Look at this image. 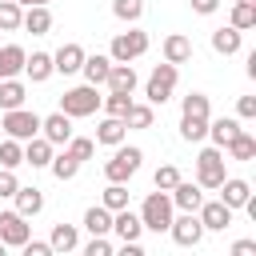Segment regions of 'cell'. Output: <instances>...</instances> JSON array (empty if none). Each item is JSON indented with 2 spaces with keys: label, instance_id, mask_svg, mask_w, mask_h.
Listing matches in <instances>:
<instances>
[{
  "label": "cell",
  "instance_id": "obj_14",
  "mask_svg": "<svg viewBox=\"0 0 256 256\" xmlns=\"http://www.w3.org/2000/svg\"><path fill=\"white\" fill-rule=\"evenodd\" d=\"M80 64H84V48H80V44H60V52L52 56V68L64 72V76L80 72Z\"/></svg>",
  "mask_w": 256,
  "mask_h": 256
},
{
  "label": "cell",
  "instance_id": "obj_42",
  "mask_svg": "<svg viewBox=\"0 0 256 256\" xmlns=\"http://www.w3.org/2000/svg\"><path fill=\"white\" fill-rule=\"evenodd\" d=\"M104 208H108V212L128 208V188H124V184H108V188H104Z\"/></svg>",
  "mask_w": 256,
  "mask_h": 256
},
{
  "label": "cell",
  "instance_id": "obj_13",
  "mask_svg": "<svg viewBox=\"0 0 256 256\" xmlns=\"http://www.w3.org/2000/svg\"><path fill=\"white\" fill-rule=\"evenodd\" d=\"M208 136H212V144L224 152V148L240 136V124H236L232 116H216V120H208Z\"/></svg>",
  "mask_w": 256,
  "mask_h": 256
},
{
  "label": "cell",
  "instance_id": "obj_32",
  "mask_svg": "<svg viewBox=\"0 0 256 256\" xmlns=\"http://www.w3.org/2000/svg\"><path fill=\"white\" fill-rule=\"evenodd\" d=\"M184 116H196V120H212V108H208V96L204 92H192V96H184Z\"/></svg>",
  "mask_w": 256,
  "mask_h": 256
},
{
  "label": "cell",
  "instance_id": "obj_46",
  "mask_svg": "<svg viewBox=\"0 0 256 256\" xmlns=\"http://www.w3.org/2000/svg\"><path fill=\"white\" fill-rule=\"evenodd\" d=\"M236 112H240V120H252L256 116V96H240L236 100Z\"/></svg>",
  "mask_w": 256,
  "mask_h": 256
},
{
  "label": "cell",
  "instance_id": "obj_10",
  "mask_svg": "<svg viewBox=\"0 0 256 256\" xmlns=\"http://www.w3.org/2000/svg\"><path fill=\"white\" fill-rule=\"evenodd\" d=\"M196 216H200L204 232H224V228L232 224V208H228V204H220V200L200 204V208H196Z\"/></svg>",
  "mask_w": 256,
  "mask_h": 256
},
{
  "label": "cell",
  "instance_id": "obj_7",
  "mask_svg": "<svg viewBox=\"0 0 256 256\" xmlns=\"http://www.w3.org/2000/svg\"><path fill=\"white\" fill-rule=\"evenodd\" d=\"M172 88H176V64H156L152 76H148L144 96H148V104H164L172 96Z\"/></svg>",
  "mask_w": 256,
  "mask_h": 256
},
{
  "label": "cell",
  "instance_id": "obj_31",
  "mask_svg": "<svg viewBox=\"0 0 256 256\" xmlns=\"http://www.w3.org/2000/svg\"><path fill=\"white\" fill-rule=\"evenodd\" d=\"M236 32H248L256 28V4H232V20H228Z\"/></svg>",
  "mask_w": 256,
  "mask_h": 256
},
{
  "label": "cell",
  "instance_id": "obj_25",
  "mask_svg": "<svg viewBox=\"0 0 256 256\" xmlns=\"http://www.w3.org/2000/svg\"><path fill=\"white\" fill-rule=\"evenodd\" d=\"M12 200H16V212H20L24 220H28V216H36V212L44 208V196H40V188H16V196H12Z\"/></svg>",
  "mask_w": 256,
  "mask_h": 256
},
{
  "label": "cell",
  "instance_id": "obj_23",
  "mask_svg": "<svg viewBox=\"0 0 256 256\" xmlns=\"http://www.w3.org/2000/svg\"><path fill=\"white\" fill-rule=\"evenodd\" d=\"M24 164H32V168H48V164H52V144H48L44 136H32L28 148H24Z\"/></svg>",
  "mask_w": 256,
  "mask_h": 256
},
{
  "label": "cell",
  "instance_id": "obj_9",
  "mask_svg": "<svg viewBox=\"0 0 256 256\" xmlns=\"http://www.w3.org/2000/svg\"><path fill=\"white\" fill-rule=\"evenodd\" d=\"M28 240H32L28 220H24L20 212H0V244H4V248H20V244H28Z\"/></svg>",
  "mask_w": 256,
  "mask_h": 256
},
{
  "label": "cell",
  "instance_id": "obj_41",
  "mask_svg": "<svg viewBox=\"0 0 256 256\" xmlns=\"http://www.w3.org/2000/svg\"><path fill=\"white\" fill-rule=\"evenodd\" d=\"M180 184V168L176 164H160L156 168V192H172Z\"/></svg>",
  "mask_w": 256,
  "mask_h": 256
},
{
  "label": "cell",
  "instance_id": "obj_51",
  "mask_svg": "<svg viewBox=\"0 0 256 256\" xmlns=\"http://www.w3.org/2000/svg\"><path fill=\"white\" fill-rule=\"evenodd\" d=\"M236 4H256V0H236Z\"/></svg>",
  "mask_w": 256,
  "mask_h": 256
},
{
  "label": "cell",
  "instance_id": "obj_43",
  "mask_svg": "<svg viewBox=\"0 0 256 256\" xmlns=\"http://www.w3.org/2000/svg\"><path fill=\"white\" fill-rule=\"evenodd\" d=\"M16 188H20V180L12 176V168H0V200L16 196Z\"/></svg>",
  "mask_w": 256,
  "mask_h": 256
},
{
  "label": "cell",
  "instance_id": "obj_3",
  "mask_svg": "<svg viewBox=\"0 0 256 256\" xmlns=\"http://www.w3.org/2000/svg\"><path fill=\"white\" fill-rule=\"evenodd\" d=\"M112 56V64H132L136 56H144L148 52V32H140V28H128V32H120V36H112V48H108Z\"/></svg>",
  "mask_w": 256,
  "mask_h": 256
},
{
  "label": "cell",
  "instance_id": "obj_22",
  "mask_svg": "<svg viewBox=\"0 0 256 256\" xmlns=\"http://www.w3.org/2000/svg\"><path fill=\"white\" fill-rule=\"evenodd\" d=\"M80 72H84V80H88V84H104V80H108V72H112V60H108V56H100V52H96V56H84Z\"/></svg>",
  "mask_w": 256,
  "mask_h": 256
},
{
  "label": "cell",
  "instance_id": "obj_45",
  "mask_svg": "<svg viewBox=\"0 0 256 256\" xmlns=\"http://www.w3.org/2000/svg\"><path fill=\"white\" fill-rule=\"evenodd\" d=\"M20 248H24V256H56L52 244H44V240H28V244H20Z\"/></svg>",
  "mask_w": 256,
  "mask_h": 256
},
{
  "label": "cell",
  "instance_id": "obj_17",
  "mask_svg": "<svg viewBox=\"0 0 256 256\" xmlns=\"http://www.w3.org/2000/svg\"><path fill=\"white\" fill-rule=\"evenodd\" d=\"M184 60H192V40L180 32L164 36V64H184Z\"/></svg>",
  "mask_w": 256,
  "mask_h": 256
},
{
  "label": "cell",
  "instance_id": "obj_5",
  "mask_svg": "<svg viewBox=\"0 0 256 256\" xmlns=\"http://www.w3.org/2000/svg\"><path fill=\"white\" fill-rule=\"evenodd\" d=\"M196 184L200 188H220L224 184V152L220 148H204L196 156Z\"/></svg>",
  "mask_w": 256,
  "mask_h": 256
},
{
  "label": "cell",
  "instance_id": "obj_8",
  "mask_svg": "<svg viewBox=\"0 0 256 256\" xmlns=\"http://www.w3.org/2000/svg\"><path fill=\"white\" fill-rule=\"evenodd\" d=\"M168 232H172V240H176L180 248H196V244H200V236H204V224H200V216H196V212H184V216H172Z\"/></svg>",
  "mask_w": 256,
  "mask_h": 256
},
{
  "label": "cell",
  "instance_id": "obj_11",
  "mask_svg": "<svg viewBox=\"0 0 256 256\" xmlns=\"http://www.w3.org/2000/svg\"><path fill=\"white\" fill-rule=\"evenodd\" d=\"M40 136L56 148V144H68L72 140V120L64 116V112H52V116H44L40 120Z\"/></svg>",
  "mask_w": 256,
  "mask_h": 256
},
{
  "label": "cell",
  "instance_id": "obj_35",
  "mask_svg": "<svg viewBox=\"0 0 256 256\" xmlns=\"http://www.w3.org/2000/svg\"><path fill=\"white\" fill-rule=\"evenodd\" d=\"M100 104H104V112H108V116H116V120H124V112L132 108V96H124V92H108V96H104Z\"/></svg>",
  "mask_w": 256,
  "mask_h": 256
},
{
  "label": "cell",
  "instance_id": "obj_27",
  "mask_svg": "<svg viewBox=\"0 0 256 256\" xmlns=\"http://www.w3.org/2000/svg\"><path fill=\"white\" fill-rule=\"evenodd\" d=\"M48 244H52V252H72V248L80 244L76 224H56V228H52V236H48Z\"/></svg>",
  "mask_w": 256,
  "mask_h": 256
},
{
  "label": "cell",
  "instance_id": "obj_39",
  "mask_svg": "<svg viewBox=\"0 0 256 256\" xmlns=\"http://www.w3.org/2000/svg\"><path fill=\"white\" fill-rule=\"evenodd\" d=\"M140 12H144V0H112V16L116 20H140Z\"/></svg>",
  "mask_w": 256,
  "mask_h": 256
},
{
  "label": "cell",
  "instance_id": "obj_33",
  "mask_svg": "<svg viewBox=\"0 0 256 256\" xmlns=\"http://www.w3.org/2000/svg\"><path fill=\"white\" fill-rule=\"evenodd\" d=\"M20 20H24V8L12 0H0V32H16Z\"/></svg>",
  "mask_w": 256,
  "mask_h": 256
},
{
  "label": "cell",
  "instance_id": "obj_34",
  "mask_svg": "<svg viewBox=\"0 0 256 256\" xmlns=\"http://www.w3.org/2000/svg\"><path fill=\"white\" fill-rule=\"evenodd\" d=\"M48 168H52V176H56V180H72V176L80 172V160H72L68 152H60V156H52V164H48Z\"/></svg>",
  "mask_w": 256,
  "mask_h": 256
},
{
  "label": "cell",
  "instance_id": "obj_18",
  "mask_svg": "<svg viewBox=\"0 0 256 256\" xmlns=\"http://www.w3.org/2000/svg\"><path fill=\"white\" fill-rule=\"evenodd\" d=\"M108 92H124V96H132V88H136V68L132 64H112V72H108Z\"/></svg>",
  "mask_w": 256,
  "mask_h": 256
},
{
  "label": "cell",
  "instance_id": "obj_4",
  "mask_svg": "<svg viewBox=\"0 0 256 256\" xmlns=\"http://www.w3.org/2000/svg\"><path fill=\"white\" fill-rule=\"evenodd\" d=\"M140 160H144V152H140V148H120V144H116L112 160L104 164L108 184H124L128 176H136V172H140Z\"/></svg>",
  "mask_w": 256,
  "mask_h": 256
},
{
  "label": "cell",
  "instance_id": "obj_37",
  "mask_svg": "<svg viewBox=\"0 0 256 256\" xmlns=\"http://www.w3.org/2000/svg\"><path fill=\"white\" fill-rule=\"evenodd\" d=\"M180 136H184V140H192V144H196V140H204V136H208V120L180 116Z\"/></svg>",
  "mask_w": 256,
  "mask_h": 256
},
{
  "label": "cell",
  "instance_id": "obj_21",
  "mask_svg": "<svg viewBox=\"0 0 256 256\" xmlns=\"http://www.w3.org/2000/svg\"><path fill=\"white\" fill-rule=\"evenodd\" d=\"M24 72H28V80H32V84H44L56 68H52V56H48V52H32V56L24 60Z\"/></svg>",
  "mask_w": 256,
  "mask_h": 256
},
{
  "label": "cell",
  "instance_id": "obj_48",
  "mask_svg": "<svg viewBox=\"0 0 256 256\" xmlns=\"http://www.w3.org/2000/svg\"><path fill=\"white\" fill-rule=\"evenodd\" d=\"M232 256H256V240H236L232 244Z\"/></svg>",
  "mask_w": 256,
  "mask_h": 256
},
{
  "label": "cell",
  "instance_id": "obj_50",
  "mask_svg": "<svg viewBox=\"0 0 256 256\" xmlns=\"http://www.w3.org/2000/svg\"><path fill=\"white\" fill-rule=\"evenodd\" d=\"M12 4H20V8H44L48 0H12Z\"/></svg>",
  "mask_w": 256,
  "mask_h": 256
},
{
  "label": "cell",
  "instance_id": "obj_49",
  "mask_svg": "<svg viewBox=\"0 0 256 256\" xmlns=\"http://www.w3.org/2000/svg\"><path fill=\"white\" fill-rule=\"evenodd\" d=\"M112 256H148V252H144L136 240H124V244H120V252H112Z\"/></svg>",
  "mask_w": 256,
  "mask_h": 256
},
{
  "label": "cell",
  "instance_id": "obj_19",
  "mask_svg": "<svg viewBox=\"0 0 256 256\" xmlns=\"http://www.w3.org/2000/svg\"><path fill=\"white\" fill-rule=\"evenodd\" d=\"M124 132H128V124H124V120H116V116H104V120H100V128H96V144H108V148H116V144H124Z\"/></svg>",
  "mask_w": 256,
  "mask_h": 256
},
{
  "label": "cell",
  "instance_id": "obj_38",
  "mask_svg": "<svg viewBox=\"0 0 256 256\" xmlns=\"http://www.w3.org/2000/svg\"><path fill=\"white\" fill-rule=\"evenodd\" d=\"M20 164H24L20 140H4V144H0V168H20Z\"/></svg>",
  "mask_w": 256,
  "mask_h": 256
},
{
  "label": "cell",
  "instance_id": "obj_12",
  "mask_svg": "<svg viewBox=\"0 0 256 256\" xmlns=\"http://www.w3.org/2000/svg\"><path fill=\"white\" fill-rule=\"evenodd\" d=\"M24 60H28V52L20 44H0V80H16L24 72Z\"/></svg>",
  "mask_w": 256,
  "mask_h": 256
},
{
  "label": "cell",
  "instance_id": "obj_40",
  "mask_svg": "<svg viewBox=\"0 0 256 256\" xmlns=\"http://www.w3.org/2000/svg\"><path fill=\"white\" fill-rule=\"evenodd\" d=\"M64 152H68L72 160H92V152H96V140H88V136H72Z\"/></svg>",
  "mask_w": 256,
  "mask_h": 256
},
{
  "label": "cell",
  "instance_id": "obj_30",
  "mask_svg": "<svg viewBox=\"0 0 256 256\" xmlns=\"http://www.w3.org/2000/svg\"><path fill=\"white\" fill-rule=\"evenodd\" d=\"M224 152H228L232 160H256V136L240 128V136H236V140H232V144H228Z\"/></svg>",
  "mask_w": 256,
  "mask_h": 256
},
{
  "label": "cell",
  "instance_id": "obj_28",
  "mask_svg": "<svg viewBox=\"0 0 256 256\" xmlns=\"http://www.w3.org/2000/svg\"><path fill=\"white\" fill-rule=\"evenodd\" d=\"M24 96H28V88H24L20 80H0V108H4V112L24 108Z\"/></svg>",
  "mask_w": 256,
  "mask_h": 256
},
{
  "label": "cell",
  "instance_id": "obj_2",
  "mask_svg": "<svg viewBox=\"0 0 256 256\" xmlns=\"http://www.w3.org/2000/svg\"><path fill=\"white\" fill-rule=\"evenodd\" d=\"M100 100H104V96H96V84H80V88H68V92L60 96V112H64L68 120H80V116H92V112L100 108Z\"/></svg>",
  "mask_w": 256,
  "mask_h": 256
},
{
  "label": "cell",
  "instance_id": "obj_15",
  "mask_svg": "<svg viewBox=\"0 0 256 256\" xmlns=\"http://www.w3.org/2000/svg\"><path fill=\"white\" fill-rule=\"evenodd\" d=\"M220 188H224V192H220V204H228L232 212H236V208H244V204H248V196H252V184H248V180H228V176H224V184H220Z\"/></svg>",
  "mask_w": 256,
  "mask_h": 256
},
{
  "label": "cell",
  "instance_id": "obj_6",
  "mask_svg": "<svg viewBox=\"0 0 256 256\" xmlns=\"http://www.w3.org/2000/svg\"><path fill=\"white\" fill-rule=\"evenodd\" d=\"M0 128L8 132V140H32V136H40V116L28 108H12V112H4Z\"/></svg>",
  "mask_w": 256,
  "mask_h": 256
},
{
  "label": "cell",
  "instance_id": "obj_20",
  "mask_svg": "<svg viewBox=\"0 0 256 256\" xmlns=\"http://www.w3.org/2000/svg\"><path fill=\"white\" fill-rule=\"evenodd\" d=\"M172 204H176V208H184V212H196V208L204 204L200 184H184V180H180V184L172 188Z\"/></svg>",
  "mask_w": 256,
  "mask_h": 256
},
{
  "label": "cell",
  "instance_id": "obj_44",
  "mask_svg": "<svg viewBox=\"0 0 256 256\" xmlns=\"http://www.w3.org/2000/svg\"><path fill=\"white\" fill-rule=\"evenodd\" d=\"M84 256H112V244H108L104 236H92L88 248H84Z\"/></svg>",
  "mask_w": 256,
  "mask_h": 256
},
{
  "label": "cell",
  "instance_id": "obj_16",
  "mask_svg": "<svg viewBox=\"0 0 256 256\" xmlns=\"http://www.w3.org/2000/svg\"><path fill=\"white\" fill-rule=\"evenodd\" d=\"M112 232H116L120 240H140L144 224H140V216H136V212L120 208V212H112Z\"/></svg>",
  "mask_w": 256,
  "mask_h": 256
},
{
  "label": "cell",
  "instance_id": "obj_26",
  "mask_svg": "<svg viewBox=\"0 0 256 256\" xmlns=\"http://www.w3.org/2000/svg\"><path fill=\"white\" fill-rule=\"evenodd\" d=\"M84 228H88L92 236H108V232H112V212H108L104 204L88 208V212H84Z\"/></svg>",
  "mask_w": 256,
  "mask_h": 256
},
{
  "label": "cell",
  "instance_id": "obj_47",
  "mask_svg": "<svg viewBox=\"0 0 256 256\" xmlns=\"http://www.w3.org/2000/svg\"><path fill=\"white\" fill-rule=\"evenodd\" d=\"M192 4V12H200V16H212L216 8H220V0H188Z\"/></svg>",
  "mask_w": 256,
  "mask_h": 256
},
{
  "label": "cell",
  "instance_id": "obj_24",
  "mask_svg": "<svg viewBox=\"0 0 256 256\" xmlns=\"http://www.w3.org/2000/svg\"><path fill=\"white\" fill-rule=\"evenodd\" d=\"M20 28H28L32 36H48V28H52V12H48V4H44V8H28L24 20H20Z\"/></svg>",
  "mask_w": 256,
  "mask_h": 256
},
{
  "label": "cell",
  "instance_id": "obj_29",
  "mask_svg": "<svg viewBox=\"0 0 256 256\" xmlns=\"http://www.w3.org/2000/svg\"><path fill=\"white\" fill-rule=\"evenodd\" d=\"M212 48L220 52V56H232V52H240V32L228 24V28H216L212 32Z\"/></svg>",
  "mask_w": 256,
  "mask_h": 256
},
{
  "label": "cell",
  "instance_id": "obj_36",
  "mask_svg": "<svg viewBox=\"0 0 256 256\" xmlns=\"http://www.w3.org/2000/svg\"><path fill=\"white\" fill-rule=\"evenodd\" d=\"M124 124L128 128H152V104H132L124 112Z\"/></svg>",
  "mask_w": 256,
  "mask_h": 256
},
{
  "label": "cell",
  "instance_id": "obj_1",
  "mask_svg": "<svg viewBox=\"0 0 256 256\" xmlns=\"http://www.w3.org/2000/svg\"><path fill=\"white\" fill-rule=\"evenodd\" d=\"M140 224L148 232H168V224H172V196L168 192H148L144 204H140Z\"/></svg>",
  "mask_w": 256,
  "mask_h": 256
},
{
  "label": "cell",
  "instance_id": "obj_52",
  "mask_svg": "<svg viewBox=\"0 0 256 256\" xmlns=\"http://www.w3.org/2000/svg\"><path fill=\"white\" fill-rule=\"evenodd\" d=\"M0 256H8V248H4V244H0Z\"/></svg>",
  "mask_w": 256,
  "mask_h": 256
}]
</instances>
